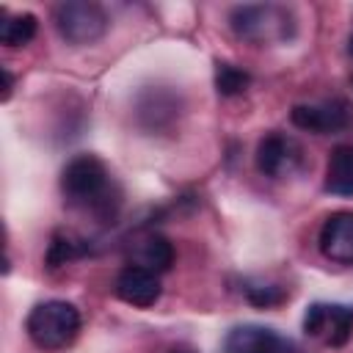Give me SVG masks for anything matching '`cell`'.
<instances>
[{
  "mask_svg": "<svg viewBox=\"0 0 353 353\" xmlns=\"http://www.w3.org/2000/svg\"><path fill=\"white\" fill-rule=\"evenodd\" d=\"M61 190L69 204L85 207L102 223H113L121 199L119 188L110 179L108 165L97 154H77L61 171Z\"/></svg>",
  "mask_w": 353,
  "mask_h": 353,
  "instance_id": "cell-1",
  "label": "cell"
},
{
  "mask_svg": "<svg viewBox=\"0 0 353 353\" xmlns=\"http://www.w3.org/2000/svg\"><path fill=\"white\" fill-rule=\"evenodd\" d=\"M229 28L256 44L287 41L295 33V14L279 3H243L229 11Z\"/></svg>",
  "mask_w": 353,
  "mask_h": 353,
  "instance_id": "cell-2",
  "label": "cell"
},
{
  "mask_svg": "<svg viewBox=\"0 0 353 353\" xmlns=\"http://www.w3.org/2000/svg\"><path fill=\"white\" fill-rule=\"evenodd\" d=\"M30 342L41 350H61L74 342L80 331V312L69 301H41L25 320Z\"/></svg>",
  "mask_w": 353,
  "mask_h": 353,
  "instance_id": "cell-3",
  "label": "cell"
},
{
  "mask_svg": "<svg viewBox=\"0 0 353 353\" xmlns=\"http://www.w3.org/2000/svg\"><path fill=\"white\" fill-rule=\"evenodd\" d=\"M55 28L61 33V39L66 44L83 47V44H94L105 36L108 30V14L99 3L91 0H69L55 6L52 11Z\"/></svg>",
  "mask_w": 353,
  "mask_h": 353,
  "instance_id": "cell-4",
  "label": "cell"
},
{
  "mask_svg": "<svg viewBox=\"0 0 353 353\" xmlns=\"http://www.w3.org/2000/svg\"><path fill=\"white\" fill-rule=\"evenodd\" d=\"M303 331L306 336L328 345L342 347L353 334V309L342 303H312L303 314Z\"/></svg>",
  "mask_w": 353,
  "mask_h": 353,
  "instance_id": "cell-5",
  "label": "cell"
},
{
  "mask_svg": "<svg viewBox=\"0 0 353 353\" xmlns=\"http://www.w3.org/2000/svg\"><path fill=\"white\" fill-rule=\"evenodd\" d=\"M179 110H182L179 94L165 88V85H149L146 91L138 94V102H135L138 124L146 132H165V130H171L176 124V119H179Z\"/></svg>",
  "mask_w": 353,
  "mask_h": 353,
  "instance_id": "cell-6",
  "label": "cell"
},
{
  "mask_svg": "<svg viewBox=\"0 0 353 353\" xmlns=\"http://www.w3.org/2000/svg\"><path fill=\"white\" fill-rule=\"evenodd\" d=\"M301 163H303V149L295 138H290L284 132H268L265 138H259V143H256L259 174H265L270 179H281V176H290L292 171H298Z\"/></svg>",
  "mask_w": 353,
  "mask_h": 353,
  "instance_id": "cell-7",
  "label": "cell"
},
{
  "mask_svg": "<svg viewBox=\"0 0 353 353\" xmlns=\"http://www.w3.org/2000/svg\"><path fill=\"white\" fill-rule=\"evenodd\" d=\"M290 119L298 130H306L314 135H331V132H342L350 127L353 110L345 99H325L314 105H295Z\"/></svg>",
  "mask_w": 353,
  "mask_h": 353,
  "instance_id": "cell-8",
  "label": "cell"
},
{
  "mask_svg": "<svg viewBox=\"0 0 353 353\" xmlns=\"http://www.w3.org/2000/svg\"><path fill=\"white\" fill-rule=\"evenodd\" d=\"M226 353H292V342L268 325H234L223 339Z\"/></svg>",
  "mask_w": 353,
  "mask_h": 353,
  "instance_id": "cell-9",
  "label": "cell"
},
{
  "mask_svg": "<svg viewBox=\"0 0 353 353\" xmlns=\"http://www.w3.org/2000/svg\"><path fill=\"white\" fill-rule=\"evenodd\" d=\"M127 259H130V265L160 276L174 265V245L168 237H163L157 232H141L127 243Z\"/></svg>",
  "mask_w": 353,
  "mask_h": 353,
  "instance_id": "cell-10",
  "label": "cell"
},
{
  "mask_svg": "<svg viewBox=\"0 0 353 353\" xmlns=\"http://www.w3.org/2000/svg\"><path fill=\"white\" fill-rule=\"evenodd\" d=\"M320 251L325 259L339 265H353V212H331L320 229Z\"/></svg>",
  "mask_w": 353,
  "mask_h": 353,
  "instance_id": "cell-11",
  "label": "cell"
},
{
  "mask_svg": "<svg viewBox=\"0 0 353 353\" xmlns=\"http://www.w3.org/2000/svg\"><path fill=\"white\" fill-rule=\"evenodd\" d=\"M160 276L152 273V270H143V268H135V265H127L119 270L116 276V295L130 303V306H154L160 301Z\"/></svg>",
  "mask_w": 353,
  "mask_h": 353,
  "instance_id": "cell-12",
  "label": "cell"
},
{
  "mask_svg": "<svg viewBox=\"0 0 353 353\" xmlns=\"http://www.w3.org/2000/svg\"><path fill=\"white\" fill-rule=\"evenodd\" d=\"M325 190L334 196H353V143H342L328 154Z\"/></svg>",
  "mask_w": 353,
  "mask_h": 353,
  "instance_id": "cell-13",
  "label": "cell"
},
{
  "mask_svg": "<svg viewBox=\"0 0 353 353\" xmlns=\"http://www.w3.org/2000/svg\"><path fill=\"white\" fill-rule=\"evenodd\" d=\"M39 30V19L28 11L22 14H8L3 8V22H0V41L6 47H25L28 41H33Z\"/></svg>",
  "mask_w": 353,
  "mask_h": 353,
  "instance_id": "cell-14",
  "label": "cell"
},
{
  "mask_svg": "<svg viewBox=\"0 0 353 353\" xmlns=\"http://www.w3.org/2000/svg\"><path fill=\"white\" fill-rule=\"evenodd\" d=\"M88 251V243L72 232H55L47 245V268H61Z\"/></svg>",
  "mask_w": 353,
  "mask_h": 353,
  "instance_id": "cell-15",
  "label": "cell"
},
{
  "mask_svg": "<svg viewBox=\"0 0 353 353\" xmlns=\"http://www.w3.org/2000/svg\"><path fill=\"white\" fill-rule=\"evenodd\" d=\"M251 85V74L234 63H215V88L221 97H237Z\"/></svg>",
  "mask_w": 353,
  "mask_h": 353,
  "instance_id": "cell-16",
  "label": "cell"
},
{
  "mask_svg": "<svg viewBox=\"0 0 353 353\" xmlns=\"http://www.w3.org/2000/svg\"><path fill=\"white\" fill-rule=\"evenodd\" d=\"M245 295L254 306H276L284 301L287 292L276 284H254V287H245Z\"/></svg>",
  "mask_w": 353,
  "mask_h": 353,
  "instance_id": "cell-17",
  "label": "cell"
},
{
  "mask_svg": "<svg viewBox=\"0 0 353 353\" xmlns=\"http://www.w3.org/2000/svg\"><path fill=\"white\" fill-rule=\"evenodd\" d=\"M0 74H3V99H8L11 97V88H14V77H11L8 69H0Z\"/></svg>",
  "mask_w": 353,
  "mask_h": 353,
  "instance_id": "cell-18",
  "label": "cell"
},
{
  "mask_svg": "<svg viewBox=\"0 0 353 353\" xmlns=\"http://www.w3.org/2000/svg\"><path fill=\"white\" fill-rule=\"evenodd\" d=\"M347 52H350V58H353V33H350V39H347Z\"/></svg>",
  "mask_w": 353,
  "mask_h": 353,
  "instance_id": "cell-19",
  "label": "cell"
},
{
  "mask_svg": "<svg viewBox=\"0 0 353 353\" xmlns=\"http://www.w3.org/2000/svg\"><path fill=\"white\" fill-rule=\"evenodd\" d=\"M171 353H190V350H182V347H176V350H171Z\"/></svg>",
  "mask_w": 353,
  "mask_h": 353,
  "instance_id": "cell-20",
  "label": "cell"
},
{
  "mask_svg": "<svg viewBox=\"0 0 353 353\" xmlns=\"http://www.w3.org/2000/svg\"><path fill=\"white\" fill-rule=\"evenodd\" d=\"M350 83H353V77H350Z\"/></svg>",
  "mask_w": 353,
  "mask_h": 353,
  "instance_id": "cell-21",
  "label": "cell"
}]
</instances>
